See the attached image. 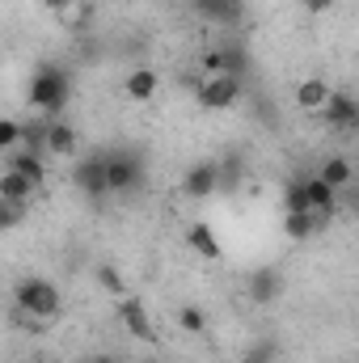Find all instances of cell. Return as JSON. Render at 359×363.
I'll return each mask as SVG.
<instances>
[{
	"mask_svg": "<svg viewBox=\"0 0 359 363\" xmlns=\"http://www.w3.org/2000/svg\"><path fill=\"white\" fill-rule=\"evenodd\" d=\"M330 93L334 89H330L321 77H309V81H300V89H296V106H300V110H326Z\"/></svg>",
	"mask_w": 359,
	"mask_h": 363,
	"instance_id": "2e32d148",
	"label": "cell"
},
{
	"mask_svg": "<svg viewBox=\"0 0 359 363\" xmlns=\"http://www.w3.org/2000/svg\"><path fill=\"white\" fill-rule=\"evenodd\" d=\"M241 363H270V347H267V342H258V347H254Z\"/></svg>",
	"mask_w": 359,
	"mask_h": 363,
	"instance_id": "d4e9b609",
	"label": "cell"
},
{
	"mask_svg": "<svg viewBox=\"0 0 359 363\" xmlns=\"http://www.w3.org/2000/svg\"><path fill=\"white\" fill-rule=\"evenodd\" d=\"M182 194L186 199H211L220 194V161H194L182 178Z\"/></svg>",
	"mask_w": 359,
	"mask_h": 363,
	"instance_id": "ba28073f",
	"label": "cell"
},
{
	"mask_svg": "<svg viewBox=\"0 0 359 363\" xmlns=\"http://www.w3.org/2000/svg\"><path fill=\"white\" fill-rule=\"evenodd\" d=\"M118 321H123V330H127L136 342H144V347L157 342V325H153L148 304H144L140 296H123V300H118Z\"/></svg>",
	"mask_w": 359,
	"mask_h": 363,
	"instance_id": "3957f363",
	"label": "cell"
},
{
	"mask_svg": "<svg viewBox=\"0 0 359 363\" xmlns=\"http://www.w3.org/2000/svg\"><path fill=\"white\" fill-rule=\"evenodd\" d=\"M140 178H144V169H140V161H136L131 152H106V182H110V194L136 190Z\"/></svg>",
	"mask_w": 359,
	"mask_h": 363,
	"instance_id": "52a82bcc",
	"label": "cell"
},
{
	"mask_svg": "<svg viewBox=\"0 0 359 363\" xmlns=\"http://www.w3.org/2000/svg\"><path fill=\"white\" fill-rule=\"evenodd\" d=\"M207 21H220V26H237L241 21V0H190Z\"/></svg>",
	"mask_w": 359,
	"mask_h": 363,
	"instance_id": "5bb4252c",
	"label": "cell"
},
{
	"mask_svg": "<svg viewBox=\"0 0 359 363\" xmlns=\"http://www.w3.org/2000/svg\"><path fill=\"white\" fill-rule=\"evenodd\" d=\"M97 283H101V287H106L110 296H118V300L127 296V283H123V274L114 271L110 262H106V267H97Z\"/></svg>",
	"mask_w": 359,
	"mask_h": 363,
	"instance_id": "44dd1931",
	"label": "cell"
},
{
	"mask_svg": "<svg viewBox=\"0 0 359 363\" xmlns=\"http://www.w3.org/2000/svg\"><path fill=\"white\" fill-rule=\"evenodd\" d=\"M21 216H26V203H0V224L4 228H17Z\"/></svg>",
	"mask_w": 359,
	"mask_h": 363,
	"instance_id": "cb8c5ba5",
	"label": "cell"
},
{
	"mask_svg": "<svg viewBox=\"0 0 359 363\" xmlns=\"http://www.w3.org/2000/svg\"><path fill=\"white\" fill-rule=\"evenodd\" d=\"M13 304H17L26 317H38V321H51V317L64 308L60 287H55L51 279H21L17 291H13Z\"/></svg>",
	"mask_w": 359,
	"mask_h": 363,
	"instance_id": "7a4b0ae2",
	"label": "cell"
},
{
	"mask_svg": "<svg viewBox=\"0 0 359 363\" xmlns=\"http://www.w3.org/2000/svg\"><path fill=\"white\" fill-rule=\"evenodd\" d=\"M186 241H190V250H194V254H203L207 262H216V258L224 254V245H220V237H216V233H211V224H203V220H199V224H190V233H186Z\"/></svg>",
	"mask_w": 359,
	"mask_h": 363,
	"instance_id": "4fadbf2b",
	"label": "cell"
},
{
	"mask_svg": "<svg viewBox=\"0 0 359 363\" xmlns=\"http://www.w3.org/2000/svg\"><path fill=\"white\" fill-rule=\"evenodd\" d=\"M157 89H161V77H157L153 68H136V72L127 77V97H131V101H148Z\"/></svg>",
	"mask_w": 359,
	"mask_h": 363,
	"instance_id": "e0dca14e",
	"label": "cell"
},
{
	"mask_svg": "<svg viewBox=\"0 0 359 363\" xmlns=\"http://www.w3.org/2000/svg\"><path fill=\"white\" fill-rule=\"evenodd\" d=\"M81 363H114V355H106V351H97V355H85Z\"/></svg>",
	"mask_w": 359,
	"mask_h": 363,
	"instance_id": "83f0119b",
	"label": "cell"
},
{
	"mask_svg": "<svg viewBox=\"0 0 359 363\" xmlns=\"http://www.w3.org/2000/svg\"><path fill=\"white\" fill-rule=\"evenodd\" d=\"M300 4H304V13H326L334 0H300Z\"/></svg>",
	"mask_w": 359,
	"mask_h": 363,
	"instance_id": "4316f807",
	"label": "cell"
},
{
	"mask_svg": "<svg viewBox=\"0 0 359 363\" xmlns=\"http://www.w3.org/2000/svg\"><path fill=\"white\" fill-rule=\"evenodd\" d=\"M317 178L326 182V186H334V190H343V186H351L355 182V169H351V161L347 157H330L326 165H321V174Z\"/></svg>",
	"mask_w": 359,
	"mask_h": 363,
	"instance_id": "ac0fdd59",
	"label": "cell"
},
{
	"mask_svg": "<svg viewBox=\"0 0 359 363\" xmlns=\"http://www.w3.org/2000/svg\"><path fill=\"white\" fill-rule=\"evenodd\" d=\"M304 207H309V216L317 220V228H326V224L338 216V190L326 186L321 178H304Z\"/></svg>",
	"mask_w": 359,
	"mask_h": 363,
	"instance_id": "8992f818",
	"label": "cell"
},
{
	"mask_svg": "<svg viewBox=\"0 0 359 363\" xmlns=\"http://www.w3.org/2000/svg\"><path fill=\"white\" fill-rule=\"evenodd\" d=\"M194 97L203 110H233L241 101V77H207L194 89Z\"/></svg>",
	"mask_w": 359,
	"mask_h": 363,
	"instance_id": "277c9868",
	"label": "cell"
},
{
	"mask_svg": "<svg viewBox=\"0 0 359 363\" xmlns=\"http://www.w3.org/2000/svg\"><path fill=\"white\" fill-rule=\"evenodd\" d=\"M321 114H326L330 127L351 131V127H359V97H351V93H330V101H326Z\"/></svg>",
	"mask_w": 359,
	"mask_h": 363,
	"instance_id": "9c48e42d",
	"label": "cell"
},
{
	"mask_svg": "<svg viewBox=\"0 0 359 363\" xmlns=\"http://www.w3.org/2000/svg\"><path fill=\"white\" fill-rule=\"evenodd\" d=\"M43 152H51V157H77V127L64 123V118H47Z\"/></svg>",
	"mask_w": 359,
	"mask_h": 363,
	"instance_id": "30bf717a",
	"label": "cell"
},
{
	"mask_svg": "<svg viewBox=\"0 0 359 363\" xmlns=\"http://www.w3.org/2000/svg\"><path fill=\"white\" fill-rule=\"evenodd\" d=\"M21 135H26V127H21L17 118H4V123H0V148H4V152H17Z\"/></svg>",
	"mask_w": 359,
	"mask_h": 363,
	"instance_id": "7402d4cb",
	"label": "cell"
},
{
	"mask_svg": "<svg viewBox=\"0 0 359 363\" xmlns=\"http://www.w3.org/2000/svg\"><path fill=\"white\" fill-rule=\"evenodd\" d=\"M47 9H51V13H60V17H68V13L77 9V0H47Z\"/></svg>",
	"mask_w": 359,
	"mask_h": 363,
	"instance_id": "484cf974",
	"label": "cell"
},
{
	"mask_svg": "<svg viewBox=\"0 0 359 363\" xmlns=\"http://www.w3.org/2000/svg\"><path fill=\"white\" fill-rule=\"evenodd\" d=\"M34 182L21 178L17 169H4V178H0V203H30L34 199Z\"/></svg>",
	"mask_w": 359,
	"mask_h": 363,
	"instance_id": "9a60e30c",
	"label": "cell"
},
{
	"mask_svg": "<svg viewBox=\"0 0 359 363\" xmlns=\"http://www.w3.org/2000/svg\"><path fill=\"white\" fill-rule=\"evenodd\" d=\"M178 325L186 330V334H203V330H207V317H203L194 304H186V308L178 313Z\"/></svg>",
	"mask_w": 359,
	"mask_h": 363,
	"instance_id": "603a6c76",
	"label": "cell"
},
{
	"mask_svg": "<svg viewBox=\"0 0 359 363\" xmlns=\"http://www.w3.org/2000/svg\"><path fill=\"white\" fill-rule=\"evenodd\" d=\"M283 296V274L270 271V267H258V271L250 274V300L254 304H270V300H279Z\"/></svg>",
	"mask_w": 359,
	"mask_h": 363,
	"instance_id": "8fae6325",
	"label": "cell"
},
{
	"mask_svg": "<svg viewBox=\"0 0 359 363\" xmlns=\"http://www.w3.org/2000/svg\"><path fill=\"white\" fill-rule=\"evenodd\" d=\"M9 169H17L21 178H30L34 186L47 182V165H43V157H38L34 148H17V152H9Z\"/></svg>",
	"mask_w": 359,
	"mask_h": 363,
	"instance_id": "7c38bea8",
	"label": "cell"
},
{
	"mask_svg": "<svg viewBox=\"0 0 359 363\" xmlns=\"http://www.w3.org/2000/svg\"><path fill=\"white\" fill-rule=\"evenodd\" d=\"M283 233H287L292 241H309V237L321 233V228H317V220H313L309 211H283Z\"/></svg>",
	"mask_w": 359,
	"mask_h": 363,
	"instance_id": "d6986e66",
	"label": "cell"
},
{
	"mask_svg": "<svg viewBox=\"0 0 359 363\" xmlns=\"http://www.w3.org/2000/svg\"><path fill=\"white\" fill-rule=\"evenodd\" d=\"M68 182H72L85 199H101V194H110V182H106V152L77 161V165H72V178H68Z\"/></svg>",
	"mask_w": 359,
	"mask_h": 363,
	"instance_id": "5b68a950",
	"label": "cell"
},
{
	"mask_svg": "<svg viewBox=\"0 0 359 363\" xmlns=\"http://www.w3.org/2000/svg\"><path fill=\"white\" fill-rule=\"evenodd\" d=\"M245 178V161L237 157V152H228L224 161H220V190H237Z\"/></svg>",
	"mask_w": 359,
	"mask_h": 363,
	"instance_id": "ffe728a7",
	"label": "cell"
},
{
	"mask_svg": "<svg viewBox=\"0 0 359 363\" xmlns=\"http://www.w3.org/2000/svg\"><path fill=\"white\" fill-rule=\"evenodd\" d=\"M68 93H72L68 72H64L60 64H43V68H34L26 97H30V106H34V110H43V114H51V118H55V114L68 106Z\"/></svg>",
	"mask_w": 359,
	"mask_h": 363,
	"instance_id": "6da1fadb",
	"label": "cell"
}]
</instances>
